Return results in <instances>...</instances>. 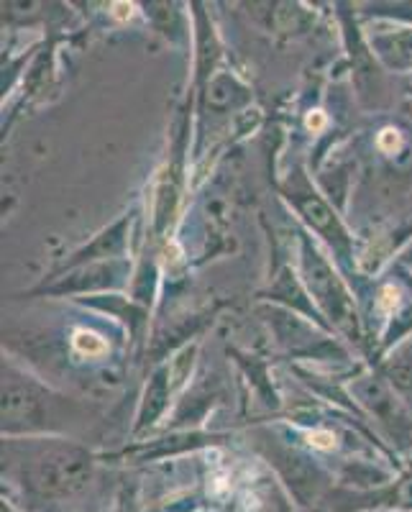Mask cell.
<instances>
[{"label":"cell","instance_id":"cell-1","mask_svg":"<svg viewBox=\"0 0 412 512\" xmlns=\"http://www.w3.org/2000/svg\"><path fill=\"white\" fill-rule=\"evenodd\" d=\"M75 349L85 356H100L108 351V344H105L100 336H95V333L77 331L75 333Z\"/></svg>","mask_w":412,"mask_h":512},{"label":"cell","instance_id":"cell-3","mask_svg":"<svg viewBox=\"0 0 412 512\" xmlns=\"http://www.w3.org/2000/svg\"><path fill=\"white\" fill-rule=\"evenodd\" d=\"M308 443L313 448H323V451H331V448L336 446V436H333V433H328V431H315V433H310V436H308Z\"/></svg>","mask_w":412,"mask_h":512},{"label":"cell","instance_id":"cell-5","mask_svg":"<svg viewBox=\"0 0 412 512\" xmlns=\"http://www.w3.org/2000/svg\"><path fill=\"white\" fill-rule=\"evenodd\" d=\"M131 13H134V3H113V16H116L118 21L131 18Z\"/></svg>","mask_w":412,"mask_h":512},{"label":"cell","instance_id":"cell-4","mask_svg":"<svg viewBox=\"0 0 412 512\" xmlns=\"http://www.w3.org/2000/svg\"><path fill=\"white\" fill-rule=\"evenodd\" d=\"M397 300H400V292L395 290V287H384L382 290V300H379V308L382 310H392L397 305Z\"/></svg>","mask_w":412,"mask_h":512},{"label":"cell","instance_id":"cell-2","mask_svg":"<svg viewBox=\"0 0 412 512\" xmlns=\"http://www.w3.org/2000/svg\"><path fill=\"white\" fill-rule=\"evenodd\" d=\"M377 144L382 152H395L397 146H400V134H397L395 128H384L382 134H379Z\"/></svg>","mask_w":412,"mask_h":512},{"label":"cell","instance_id":"cell-6","mask_svg":"<svg viewBox=\"0 0 412 512\" xmlns=\"http://www.w3.org/2000/svg\"><path fill=\"white\" fill-rule=\"evenodd\" d=\"M308 128H313V131H323L325 128V116L320 111H315L313 116H308Z\"/></svg>","mask_w":412,"mask_h":512}]
</instances>
